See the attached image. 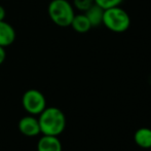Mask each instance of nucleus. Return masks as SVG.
Segmentation results:
<instances>
[{
    "label": "nucleus",
    "mask_w": 151,
    "mask_h": 151,
    "mask_svg": "<svg viewBox=\"0 0 151 151\" xmlns=\"http://www.w3.org/2000/svg\"><path fill=\"white\" fill-rule=\"evenodd\" d=\"M40 134L46 136H60L66 127V116L57 107L45 108L38 118Z\"/></svg>",
    "instance_id": "obj_1"
},
{
    "label": "nucleus",
    "mask_w": 151,
    "mask_h": 151,
    "mask_svg": "<svg viewBox=\"0 0 151 151\" xmlns=\"http://www.w3.org/2000/svg\"><path fill=\"white\" fill-rule=\"evenodd\" d=\"M102 24L108 30L115 33H122L131 26V18L129 14L120 6H114L104 9Z\"/></svg>",
    "instance_id": "obj_2"
},
{
    "label": "nucleus",
    "mask_w": 151,
    "mask_h": 151,
    "mask_svg": "<svg viewBox=\"0 0 151 151\" xmlns=\"http://www.w3.org/2000/svg\"><path fill=\"white\" fill-rule=\"evenodd\" d=\"M47 12L52 23L62 28L69 27L75 16L73 5L67 0H52Z\"/></svg>",
    "instance_id": "obj_3"
},
{
    "label": "nucleus",
    "mask_w": 151,
    "mask_h": 151,
    "mask_svg": "<svg viewBox=\"0 0 151 151\" xmlns=\"http://www.w3.org/2000/svg\"><path fill=\"white\" fill-rule=\"evenodd\" d=\"M22 105L30 115H39L46 108V100L41 91L31 88L23 95Z\"/></svg>",
    "instance_id": "obj_4"
},
{
    "label": "nucleus",
    "mask_w": 151,
    "mask_h": 151,
    "mask_svg": "<svg viewBox=\"0 0 151 151\" xmlns=\"http://www.w3.org/2000/svg\"><path fill=\"white\" fill-rule=\"evenodd\" d=\"M19 129L26 137H35L40 134V127L37 118L34 115H28L22 117L19 121Z\"/></svg>",
    "instance_id": "obj_5"
},
{
    "label": "nucleus",
    "mask_w": 151,
    "mask_h": 151,
    "mask_svg": "<svg viewBox=\"0 0 151 151\" xmlns=\"http://www.w3.org/2000/svg\"><path fill=\"white\" fill-rule=\"evenodd\" d=\"M62 143L57 136L43 135L37 143L36 151H62Z\"/></svg>",
    "instance_id": "obj_6"
},
{
    "label": "nucleus",
    "mask_w": 151,
    "mask_h": 151,
    "mask_svg": "<svg viewBox=\"0 0 151 151\" xmlns=\"http://www.w3.org/2000/svg\"><path fill=\"white\" fill-rule=\"evenodd\" d=\"M16 40V31L14 27L5 21H0V46L12 45Z\"/></svg>",
    "instance_id": "obj_7"
},
{
    "label": "nucleus",
    "mask_w": 151,
    "mask_h": 151,
    "mask_svg": "<svg viewBox=\"0 0 151 151\" xmlns=\"http://www.w3.org/2000/svg\"><path fill=\"white\" fill-rule=\"evenodd\" d=\"M134 141L143 149H150L151 148V129L149 127H141L136 131L134 135Z\"/></svg>",
    "instance_id": "obj_8"
},
{
    "label": "nucleus",
    "mask_w": 151,
    "mask_h": 151,
    "mask_svg": "<svg viewBox=\"0 0 151 151\" xmlns=\"http://www.w3.org/2000/svg\"><path fill=\"white\" fill-rule=\"evenodd\" d=\"M86 16L88 20L90 21L91 27L100 26L103 22V14H104V8L99 6L98 4L93 3V5L88 8V10L83 12Z\"/></svg>",
    "instance_id": "obj_9"
},
{
    "label": "nucleus",
    "mask_w": 151,
    "mask_h": 151,
    "mask_svg": "<svg viewBox=\"0 0 151 151\" xmlns=\"http://www.w3.org/2000/svg\"><path fill=\"white\" fill-rule=\"evenodd\" d=\"M70 26L73 28L74 31L78 32V33H86V32L90 31L91 28L90 21L88 20L84 14H75Z\"/></svg>",
    "instance_id": "obj_10"
},
{
    "label": "nucleus",
    "mask_w": 151,
    "mask_h": 151,
    "mask_svg": "<svg viewBox=\"0 0 151 151\" xmlns=\"http://www.w3.org/2000/svg\"><path fill=\"white\" fill-rule=\"evenodd\" d=\"M123 0H93L96 4L101 6L104 9H107L110 7H114V6H119L122 3Z\"/></svg>",
    "instance_id": "obj_11"
},
{
    "label": "nucleus",
    "mask_w": 151,
    "mask_h": 151,
    "mask_svg": "<svg viewBox=\"0 0 151 151\" xmlns=\"http://www.w3.org/2000/svg\"><path fill=\"white\" fill-rule=\"evenodd\" d=\"M95 3L93 0H73V5L80 12H86Z\"/></svg>",
    "instance_id": "obj_12"
},
{
    "label": "nucleus",
    "mask_w": 151,
    "mask_h": 151,
    "mask_svg": "<svg viewBox=\"0 0 151 151\" xmlns=\"http://www.w3.org/2000/svg\"><path fill=\"white\" fill-rule=\"evenodd\" d=\"M5 58H6L5 50H4L3 46H0V65L5 61Z\"/></svg>",
    "instance_id": "obj_13"
},
{
    "label": "nucleus",
    "mask_w": 151,
    "mask_h": 151,
    "mask_svg": "<svg viewBox=\"0 0 151 151\" xmlns=\"http://www.w3.org/2000/svg\"><path fill=\"white\" fill-rule=\"evenodd\" d=\"M5 9H4V7L2 5H0V21H3L4 19H5Z\"/></svg>",
    "instance_id": "obj_14"
},
{
    "label": "nucleus",
    "mask_w": 151,
    "mask_h": 151,
    "mask_svg": "<svg viewBox=\"0 0 151 151\" xmlns=\"http://www.w3.org/2000/svg\"><path fill=\"white\" fill-rule=\"evenodd\" d=\"M150 150H151V148H150Z\"/></svg>",
    "instance_id": "obj_15"
}]
</instances>
